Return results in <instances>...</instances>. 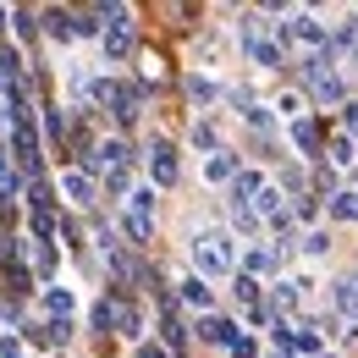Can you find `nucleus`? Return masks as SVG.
I'll use <instances>...</instances> for the list:
<instances>
[{
  "label": "nucleus",
  "instance_id": "nucleus-1",
  "mask_svg": "<svg viewBox=\"0 0 358 358\" xmlns=\"http://www.w3.org/2000/svg\"><path fill=\"white\" fill-rule=\"evenodd\" d=\"M193 270H199V275H231V270H237L231 237H226V231H199V237H193Z\"/></svg>",
  "mask_w": 358,
  "mask_h": 358
},
{
  "label": "nucleus",
  "instance_id": "nucleus-2",
  "mask_svg": "<svg viewBox=\"0 0 358 358\" xmlns=\"http://www.w3.org/2000/svg\"><path fill=\"white\" fill-rule=\"evenodd\" d=\"M61 193H66L72 204H94V177L83 166H66V171H61Z\"/></svg>",
  "mask_w": 358,
  "mask_h": 358
},
{
  "label": "nucleus",
  "instance_id": "nucleus-3",
  "mask_svg": "<svg viewBox=\"0 0 358 358\" xmlns=\"http://www.w3.org/2000/svg\"><path fill=\"white\" fill-rule=\"evenodd\" d=\"M149 177L160 182V187L177 182V155H171V143H155V149H149Z\"/></svg>",
  "mask_w": 358,
  "mask_h": 358
},
{
  "label": "nucleus",
  "instance_id": "nucleus-4",
  "mask_svg": "<svg viewBox=\"0 0 358 358\" xmlns=\"http://www.w3.org/2000/svg\"><path fill=\"white\" fill-rule=\"evenodd\" d=\"M45 309L55 314V320H72V309H78V298H72V292H61V287H50V292H45Z\"/></svg>",
  "mask_w": 358,
  "mask_h": 358
},
{
  "label": "nucleus",
  "instance_id": "nucleus-5",
  "mask_svg": "<svg viewBox=\"0 0 358 358\" xmlns=\"http://www.w3.org/2000/svg\"><path fill=\"white\" fill-rule=\"evenodd\" d=\"M182 303H193V309H210V287H204V275H187V281H182Z\"/></svg>",
  "mask_w": 358,
  "mask_h": 358
},
{
  "label": "nucleus",
  "instance_id": "nucleus-6",
  "mask_svg": "<svg viewBox=\"0 0 358 358\" xmlns=\"http://www.w3.org/2000/svg\"><path fill=\"white\" fill-rule=\"evenodd\" d=\"M331 215L336 221H358V193H331Z\"/></svg>",
  "mask_w": 358,
  "mask_h": 358
},
{
  "label": "nucleus",
  "instance_id": "nucleus-7",
  "mask_svg": "<svg viewBox=\"0 0 358 358\" xmlns=\"http://www.w3.org/2000/svg\"><path fill=\"white\" fill-rule=\"evenodd\" d=\"M199 336H204V342H226V348H231V342H237V336H231V325H226V320H204V325H199Z\"/></svg>",
  "mask_w": 358,
  "mask_h": 358
},
{
  "label": "nucleus",
  "instance_id": "nucleus-8",
  "mask_svg": "<svg viewBox=\"0 0 358 358\" xmlns=\"http://www.w3.org/2000/svg\"><path fill=\"white\" fill-rule=\"evenodd\" d=\"M292 138H298V149H320V127H314V122H303V116L292 122Z\"/></svg>",
  "mask_w": 358,
  "mask_h": 358
},
{
  "label": "nucleus",
  "instance_id": "nucleus-9",
  "mask_svg": "<svg viewBox=\"0 0 358 358\" xmlns=\"http://www.w3.org/2000/svg\"><path fill=\"white\" fill-rule=\"evenodd\" d=\"M127 237H133L138 248H143V243L155 237V221H149V215H127Z\"/></svg>",
  "mask_w": 358,
  "mask_h": 358
},
{
  "label": "nucleus",
  "instance_id": "nucleus-10",
  "mask_svg": "<svg viewBox=\"0 0 358 358\" xmlns=\"http://www.w3.org/2000/svg\"><path fill=\"white\" fill-rule=\"evenodd\" d=\"M254 210H259V215H270V221H275V215H281V187H265V193L254 199Z\"/></svg>",
  "mask_w": 358,
  "mask_h": 358
},
{
  "label": "nucleus",
  "instance_id": "nucleus-11",
  "mask_svg": "<svg viewBox=\"0 0 358 358\" xmlns=\"http://www.w3.org/2000/svg\"><path fill=\"white\" fill-rule=\"evenodd\" d=\"M210 177L215 182H226V177L237 182V160H231V155H215V160H210Z\"/></svg>",
  "mask_w": 358,
  "mask_h": 358
},
{
  "label": "nucleus",
  "instance_id": "nucleus-12",
  "mask_svg": "<svg viewBox=\"0 0 358 358\" xmlns=\"http://www.w3.org/2000/svg\"><path fill=\"white\" fill-rule=\"evenodd\" d=\"M331 166H353V138H331Z\"/></svg>",
  "mask_w": 358,
  "mask_h": 358
},
{
  "label": "nucleus",
  "instance_id": "nucleus-13",
  "mask_svg": "<svg viewBox=\"0 0 358 358\" xmlns=\"http://www.w3.org/2000/svg\"><path fill=\"white\" fill-rule=\"evenodd\" d=\"M248 270H275V248H248Z\"/></svg>",
  "mask_w": 358,
  "mask_h": 358
},
{
  "label": "nucleus",
  "instance_id": "nucleus-14",
  "mask_svg": "<svg viewBox=\"0 0 358 358\" xmlns=\"http://www.w3.org/2000/svg\"><path fill=\"white\" fill-rule=\"evenodd\" d=\"M34 265H39V275H50V265H55V254H50V243H34Z\"/></svg>",
  "mask_w": 358,
  "mask_h": 358
},
{
  "label": "nucleus",
  "instance_id": "nucleus-15",
  "mask_svg": "<svg viewBox=\"0 0 358 358\" xmlns=\"http://www.w3.org/2000/svg\"><path fill=\"white\" fill-rule=\"evenodd\" d=\"M243 116H248V127H259V133H270V110H259V105H248Z\"/></svg>",
  "mask_w": 358,
  "mask_h": 358
},
{
  "label": "nucleus",
  "instance_id": "nucleus-16",
  "mask_svg": "<svg viewBox=\"0 0 358 358\" xmlns=\"http://www.w3.org/2000/svg\"><path fill=\"white\" fill-rule=\"evenodd\" d=\"M149 210H155V193H149V187H138V193H133V215H149Z\"/></svg>",
  "mask_w": 358,
  "mask_h": 358
},
{
  "label": "nucleus",
  "instance_id": "nucleus-17",
  "mask_svg": "<svg viewBox=\"0 0 358 358\" xmlns=\"http://www.w3.org/2000/svg\"><path fill=\"white\" fill-rule=\"evenodd\" d=\"M237 298H243V303H254V298H259V287H254V275H237Z\"/></svg>",
  "mask_w": 358,
  "mask_h": 358
},
{
  "label": "nucleus",
  "instance_id": "nucleus-18",
  "mask_svg": "<svg viewBox=\"0 0 358 358\" xmlns=\"http://www.w3.org/2000/svg\"><path fill=\"white\" fill-rule=\"evenodd\" d=\"M303 248H309V254H325V248H331V237H325V231H314V237H303Z\"/></svg>",
  "mask_w": 358,
  "mask_h": 358
},
{
  "label": "nucleus",
  "instance_id": "nucleus-19",
  "mask_svg": "<svg viewBox=\"0 0 358 358\" xmlns=\"http://www.w3.org/2000/svg\"><path fill=\"white\" fill-rule=\"evenodd\" d=\"M105 182H110V193H127V166L122 171H105Z\"/></svg>",
  "mask_w": 358,
  "mask_h": 358
},
{
  "label": "nucleus",
  "instance_id": "nucleus-20",
  "mask_svg": "<svg viewBox=\"0 0 358 358\" xmlns=\"http://www.w3.org/2000/svg\"><path fill=\"white\" fill-rule=\"evenodd\" d=\"M292 342H298L303 353H314V348H320V336H314V331H292Z\"/></svg>",
  "mask_w": 358,
  "mask_h": 358
},
{
  "label": "nucleus",
  "instance_id": "nucleus-21",
  "mask_svg": "<svg viewBox=\"0 0 358 358\" xmlns=\"http://www.w3.org/2000/svg\"><path fill=\"white\" fill-rule=\"evenodd\" d=\"M187 94H193V99H210V94H215V89H210L204 78H187Z\"/></svg>",
  "mask_w": 358,
  "mask_h": 358
},
{
  "label": "nucleus",
  "instance_id": "nucleus-22",
  "mask_svg": "<svg viewBox=\"0 0 358 358\" xmlns=\"http://www.w3.org/2000/svg\"><path fill=\"white\" fill-rule=\"evenodd\" d=\"M0 199H17V177H11V171L0 177Z\"/></svg>",
  "mask_w": 358,
  "mask_h": 358
},
{
  "label": "nucleus",
  "instance_id": "nucleus-23",
  "mask_svg": "<svg viewBox=\"0 0 358 358\" xmlns=\"http://www.w3.org/2000/svg\"><path fill=\"white\" fill-rule=\"evenodd\" d=\"M348 127H353V133H358V99H353V105H348Z\"/></svg>",
  "mask_w": 358,
  "mask_h": 358
},
{
  "label": "nucleus",
  "instance_id": "nucleus-24",
  "mask_svg": "<svg viewBox=\"0 0 358 358\" xmlns=\"http://www.w3.org/2000/svg\"><path fill=\"white\" fill-rule=\"evenodd\" d=\"M138 358H166V353L160 348H138Z\"/></svg>",
  "mask_w": 358,
  "mask_h": 358
},
{
  "label": "nucleus",
  "instance_id": "nucleus-25",
  "mask_svg": "<svg viewBox=\"0 0 358 358\" xmlns=\"http://www.w3.org/2000/svg\"><path fill=\"white\" fill-rule=\"evenodd\" d=\"M275 358H292V353H287V348H281V353H275Z\"/></svg>",
  "mask_w": 358,
  "mask_h": 358
},
{
  "label": "nucleus",
  "instance_id": "nucleus-26",
  "mask_svg": "<svg viewBox=\"0 0 358 358\" xmlns=\"http://www.w3.org/2000/svg\"><path fill=\"white\" fill-rule=\"evenodd\" d=\"M0 177H6V160H0Z\"/></svg>",
  "mask_w": 358,
  "mask_h": 358
},
{
  "label": "nucleus",
  "instance_id": "nucleus-27",
  "mask_svg": "<svg viewBox=\"0 0 358 358\" xmlns=\"http://www.w3.org/2000/svg\"><path fill=\"white\" fill-rule=\"evenodd\" d=\"M0 22H6V11H0Z\"/></svg>",
  "mask_w": 358,
  "mask_h": 358
}]
</instances>
